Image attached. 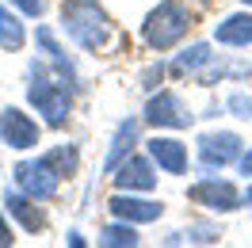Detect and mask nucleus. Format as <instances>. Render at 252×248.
Returning a JSON list of instances; mask_svg holds the SVG:
<instances>
[{
  "label": "nucleus",
  "mask_w": 252,
  "mask_h": 248,
  "mask_svg": "<svg viewBox=\"0 0 252 248\" xmlns=\"http://www.w3.org/2000/svg\"><path fill=\"white\" fill-rule=\"evenodd\" d=\"M77 168V149H54V153H42L34 156V160H23L16 164V184L23 195H31L34 202L50 199V195H58V187H62V176Z\"/></svg>",
  "instance_id": "1"
},
{
  "label": "nucleus",
  "mask_w": 252,
  "mask_h": 248,
  "mask_svg": "<svg viewBox=\"0 0 252 248\" xmlns=\"http://www.w3.org/2000/svg\"><path fill=\"white\" fill-rule=\"evenodd\" d=\"M188 27H191L188 4H180V0H160L157 8L145 16L142 38H145L149 50H168V46H176V42L188 34Z\"/></svg>",
  "instance_id": "2"
},
{
  "label": "nucleus",
  "mask_w": 252,
  "mask_h": 248,
  "mask_svg": "<svg viewBox=\"0 0 252 248\" xmlns=\"http://www.w3.org/2000/svg\"><path fill=\"white\" fill-rule=\"evenodd\" d=\"M65 31L73 34V42L84 50H99L111 34L107 16L99 12L95 0H69L65 4Z\"/></svg>",
  "instance_id": "3"
},
{
  "label": "nucleus",
  "mask_w": 252,
  "mask_h": 248,
  "mask_svg": "<svg viewBox=\"0 0 252 248\" xmlns=\"http://www.w3.org/2000/svg\"><path fill=\"white\" fill-rule=\"evenodd\" d=\"M27 99L34 103V111L46 119L50 126H65L69 119V88L58 84V80H46L42 65H31V84H27Z\"/></svg>",
  "instance_id": "4"
},
{
  "label": "nucleus",
  "mask_w": 252,
  "mask_h": 248,
  "mask_svg": "<svg viewBox=\"0 0 252 248\" xmlns=\"http://www.w3.org/2000/svg\"><path fill=\"white\" fill-rule=\"evenodd\" d=\"M145 123L157 130H184V126H191V111L176 92H157L145 103Z\"/></svg>",
  "instance_id": "5"
},
{
  "label": "nucleus",
  "mask_w": 252,
  "mask_h": 248,
  "mask_svg": "<svg viewBox=\"0 0 252 248\" xmlns=\"http://www.w3.org/2000/svg\"><path fill=\"white\" fill-rule=\"evenodd\" d=\"M0 141L8 149H34L38 145V123L31 115H23L19 107H4L0 111Z\"/></svg>",
  "instance_id": "6"
},
{
  "label": "nucleus",
  "mask_w": 252,
  "mask_h": 248,
  "mask_svg": "<svg viewBox=\"0 0 252 248\" xmlns=\"http://www.w3.org/2000/svg\"><path fill=\"white\" fill-rule=\"evenodd\" d=\"M237 156H241V138H237L233 130H214V134H203L199 138V160H203V168H225V164H233Z\"/></svg>",
  "instance_id": "7"
},
{
  "label": "nucleus",
  "mask_w": 252,
  "mask_h": 248,
  "mask_svg": "<svg viewBox=\"0 0 252 248\" xmlns=\"http://www.w3.org/2000/svg\"><path fill=\"white\" fill-rule=\"evenodd\" d=\"M188 195H191V202H199L206 210H218V214H229V210L241 206V195H237V187L229 180H199Z\"/></svg>",
  "instance_id": "8"
},
{
  "label": "nucleus",
  "mask_w": 252,
  "mask_h": 248,
  "mask_svg": "<svg viewBox=\"0 0 252 248\" xmlns=\"http://www.w3.org/2000/svg\"><path fill=\"white\" fill-rule=\"evenodd\" d=\"M107 206H111V214H115V217L134 221V225H142V221H157V217L164 214V206H160V202H153V199H134L130 191L115 195Z\"/></svg>",
  "instance_id": "9"
},
{
  "label": "nucleus",
  "mask_w": 252,
  "mask_h": 248,
  "mask_svg": "<svg viewBox=\"0 0 252 248\" xmlns=\"http://www.w3.org/2000/svg\"><path fill=\"white\" fill-rule=\"evenodd\" d=\"M115 187L119 191H153L157 187V172L145 156H126L119 164V176H115Z\"/></svg>",
  "instance_id": "10"
},
{
  "label": "nucleus",
  "mask_w": 252,
  "mask_h": 248,
  "mask_svg": "<svg viewBox=\"0 0 252 248\" xmlns=\"http://www.w3.org/2000/svg\"><path fill=\"white\" fill-rule=\"evenodd\" d=\"M149 156L157 160V168L172 172V176L188 172V145L176 138H149Z\"/></svg>",
  "instance_id": "11"
},
{
  "label": "nucleus",
  "mask_w": 252,
  "mask_h": 248,
  "mask_svg": "<svg viewBox=\"0 0 252 248\" xmlns=\"http://www.w3.org/2000/svg\"><path fill=\"white\" fill-rule=\"evenodd\" d=\"M214 38L221 46H252V12H233L214 27Z\"/></svg>",
  "instance_id": "12"
},
{
  "label": "nucleus",
  "mask_w": 252,
  "mask_h": 248,
  "mask_svg": "<svg viewBox=\"0 0 252 248\" xmlns=\"http://www.w3.org/2000/svg\"><path fill=\"white\" fill-rule=\"evenodd\" d=\"M34 38H38V46L50 54V62H54V69L62 73L69 84H77V69H73V62H69V54H65L62 46H58V38H54V31H46V27H38L34 31Z\"/></svg>",
  "instance_id": "13"
},
{
  "label": "nucleus",
  "mask_w": 252,
  "mask_h": 248,
  "mask_svg": "<svg viewBox=\"0 0 252 248\" xmlns=\"http://www.w3.org/2000/svg\"><path fill=\"white\" fill-rule=\"evenodd\" d=\"M4 206H8V214H16L23 221V229H42V214L34 210V199L31 195H23V191H8L4 195Z\"/></svg>",
  "instance_id": "14"
},
{
  "label": "nucleus",
  "mask_w": 252,
  "mask_h": 248,
  "mask_svg": "<svg viewBox=\"0 0 252 248\" xmlns=\"http://www.w3.org/2000/svg\"><path fill=\"white\" fill-rule=\"evenodd\" d=\"M134 141H138V123H134V119L119 123L115 141H111V153H107V168H119V164H123L126 156H130V149H134Z\"/></svg>",
  "instance_id": "15"
},
{
  "label": "nucleus",
  "mask_w": 252,
  "mask_h": 248,
  "mask_svg": "<svg viewBox=\"0 0 252 248\" xmlns=\"http://www.w3.org/2000/svg\"><path fill=\"white\" fill-rule=\"evenodd\" d=\"M23 42H27L23 19H19L16 12H8V8H0V46L16 54V50H23Z\"/></svg>",
  "instance_id": "16"
},
{
  "label": "nucleus",
  "mask_w": 252,
  "mask_h": 248,
  "mask_svg": "<svg viewBox=\"0 0 252 248\" xmlns=\"http://www.w3.org/2000/svg\"><path fill=\"white\" fill-rule=\"evenodd\" d=\"M210 46L206 42H195V46H188V50H180V58L172 62V73L176 77H188V73H199L203 65H210Z\"/></svg>",
  "instance_id": "17"
},
{
  "label": "nucleus",
  "mask_w": 252,
  "mask_h": 248,
  "mask_svg": "<svg viewBox=\"0 0 252 248\" xmlns=\"http://www.w3.org/2000/svg\"><path fill=\"white\" fill-rule=\"evenodd\" d=\"M99 245L107 248H134L138 245V233H134V221H115V225H103V233H99Z\"/></svg>",
  "instance_id": "18"
},
{
  "label": "nucleus",
  "mask_w": 252,
  "mask_h": 248,
  "mask_svg": "<svg viewBox=\"0 0 252 248\" xmlns=\"http://www.w3.org/2000/svg\"><path fill=\"white\" fill-rule=\"evenodd\" d=\"M229 111H233L237 119H252V95H245V92L229 95Z\"/></svg>",
  "instance_id": "19"
},
{
  "label": "nucleus",
  "mask_w": 252,
  "mask_h": 248,
  "mask_svg": "<svg viewBox=\"0 0 252 248\" xmlns=\"http://www.w3.org/2000/svg\"><path fill=\"white\" fill-rule=\"evenodd\" d=\"M12 4H16L23 16H42L46 12V0H12Z\"/></svg>",
  "instance_id": "20"
},
{
  "label": "nucleus",
  "mask_w": 252,
  "mask_h": 248,
  "mask_svg": "<svg viewBox=\"0 0 252 248\" xmlns=\"http://www.w3.org/2000/svg\"><path fill=\"white\" fill-rule=\"evenodd\" d=\"M237 164H241V176H252V149L245 156H237Z\"/></svg>",
  "instance_id": "21"
},
{
  "label": "nucleus",
  "mask_w": 252,
  "mask_h": 248,
  "mask_svg": "<svg viewBox=\"0 0 252 248\" xmlns=\"http://www.w3.org/2000/svg\"><path fill=\"white\" fill-rule=\"evenodd\" d=\"M12 245V229H8V221H4V214H0V248Z\"/></svg>",
  "instance_id": "22"
},
{
  "label": "nucleus",
  "mask_w": 252,
  "mask_h": 248,
  "mask_svg": "<svg viewBox=\"0 0 252 248\" xmlns=\"http://www.w3.org/2000/svg\"><path fill=\"white\" fill-rule=\"evenodd\" d=\"M245 199H249V206H252V187H249V191H245Z\"/></svg>",
  "instance_id": "23"
},
{
  "label": "nucleus",
  "mask_w": 252,
  "mask_h": 248,
  "mask_svg": "<svg viewBox=\"0 0 252 248\" xmlns=\"http://www.w3.org/2000/svg\"><path fill=\"white\" fill-rule=\"evenodd\" d=\"M241 4H245V8H252V0H241Z\"/></svg>",
  "instance_id": "24"
}]
</instances>
